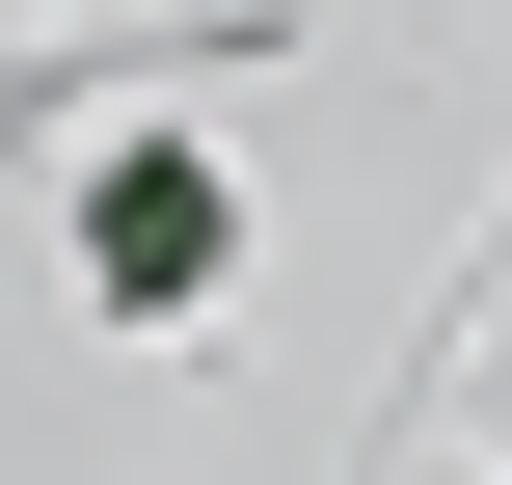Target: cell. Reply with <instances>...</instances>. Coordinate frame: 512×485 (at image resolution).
I'll list each match as a JSON object with an SVG mask.
<instances>
[{
    "label": "cell",
    "mask_w": 512,
    "mask_h": 485,
    "mask_svg": "<svg viewBox=\"0 0 512 485\" xmlns=\"http://www.w3.org/2000/svg\"><path fill=\"white\" fill-rule=\"evenodd\" d=\"M216 270H243V189H216L189 135H108V162H81V297H108V324H189Z\"/></svg>",
    "instance_id": "6da1fadb"
}]
</instances>
